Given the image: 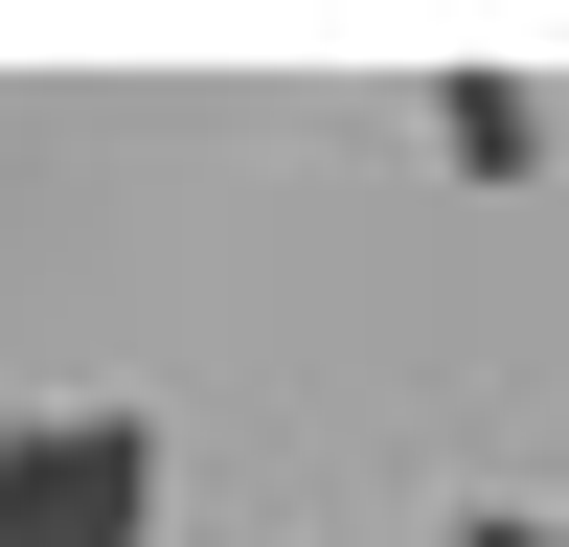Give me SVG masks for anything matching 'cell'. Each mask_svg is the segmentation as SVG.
<instances>
[{
  "label": "cell",
  "mask_w": 569,
  "mask_h": 547,
  "mask_svg": "<svg viewBox=\"0 0 569 547\" xmlns=\"http://www.w3.org/2000/svg\"><path fill=\"white\" fill-rule=\"evenodd\" d=\"M0 547H160V434L137 410H0Z\"/></svg>",
  "instance_id": "1"
},
{
  "label": "cell",
  "mask_w": 569,
  "mask_h": 547,
  "mask_svg": "<svg viewBox=\"0 0 569 547\" xmlns=\"http://www.w3.org/2000/svg\"><path fill=\"white\" fill-rule=\"evenodd\" d=\"M433 137H456L479 182H525V160H547V91H525V69H456V91H433Z\"/></svg>",
  "instance_id": "2"
},
{
  "label": "cell",
  "mask_w": 569,
  "mask_h": 547,
  "mask_svg": "<svg viewBox=\"0 0 569 547\" xmlns=\"http://www.w3.org/2000/svg\"><path fill=\"white\" fill-rule=\"evenodd\" d=\"M456 547H569V525H525V501H479V525H456Z\"/></svg>",
  "instance_id": "3"
}]
</instances>
